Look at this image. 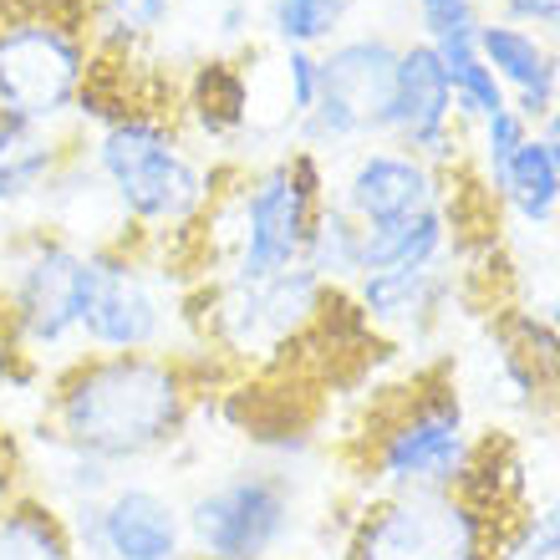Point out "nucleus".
<instances>
[{
	"label": "nucleus",
	"instance_id": "obj_32",
	"mask_svg": "<svg viewBox=\"0 0 560 560\" xmlns=\"http://www.w3.org/2000/svg\"><path fill=\"white\" fill-rule=\"evenodd\" d=\"M255 31V0H220V11H214V36L224 46L245 42Z\"/></svg>",
	"mask_w": 560,
	"mask_h": 560
},
{
	"label": "nucleus",
	"instance_id": "obj_31",
	"mask_svg": "<svg viewBox=\"0 0 560 560\" xmlns=\"http://www.w3.org/2000/svg\"><path fill=\"white\" fill-rule=\"evenodd\" d=\"M21 489H26V448H21L11 433H0V510H5Z\"/></svg>",
	"mask_w": 560,
	"mask_h": 560
},
{
	"label": "nucleus",
	"instance_id": "obj_36",
	"mask_svg": "<svg viewBox=\"0 0 560 560\" xmlns=\"http://www.w3.org/2000/svg\"><path fill=\"white\" fill-rule=\"evenodd\" d=\"M540 322H546V331L556 337V347H560V301H556V306H546V316H540Z\"/></svg>",
	"mask_w": 560,
	"mask_h": 560
},
{
	"label": "nucleus",
	"instance_id": "obj_2",
	"mask_svg": "<svg viewBox=\"0 0 560 560\" xmlns=\"http://www.w3.org/2000/svg\"><path fill=\"white\" fill-rule=\"evenodd\" d=\"M82 159L107 184L122 235L148 250H174L199 235L220 199V168L199 153L184 122L159 107H122L92 128Z\"/></svg>",
	"mask_w": 560,
	"mask_h": 560
},
{
	"label": "nucleus",
	"instance_id": "obj_14",
	"mask_svg": "<svg viewBox=\"0 0 560 560\" xmlns=\"http://www.w3.org/2000/svg\"><path fill=\"white\" fill-rule=\"evenodd\" d=\"M448 184H454V174L428 168L418 153L383 138V143H368L347 153L331 199L368 230V224H387V220H402V214H418V209L448 205L454 199Z\"/></svg>",
	"mask_w": 560,
	"mask_h": 560
},
{
	"label": "nucleus",
	"instance_id": "obj_26",
	"mask_svg": "<svg viewBox=\"0 0 560 560\" xmlns=\"http://www.w3.org/2000/svg\"><path fill=\"white\" fill-rule=\"evenodd\" d=\"M443 61V72H448V88H454V113L458 122L469 128V122H485L494 113L510 107V92L500 88V77L489 72V61L479 57V36H464V42H443L433 46Z\"/></svg>",
	"mask_w": 560,
	"mask_h": 560
},
{
	"label": "nucleus",
	"instance_id": "obj_16",
	"mask_svg": "<svg viewBox=\"0 0 560 560\" xmlns=\"http://www.w3.org/2000/svg\"><path fill=\"white\" fill-rule=\"evenodd\" d=\"M479 57L489 61V72L500 77V88L510 92V107L520 118L540 128L560 107L556 92V46L530 26H510V21H485L479 26Z\"/></svg>",
	"mask_w": 560,
	"mask_h": 560
},
{
	"label": "nucleus",
	"instance_id": "obj_3",
	"mask_svg": "<svg viewBox=\"0 0 560 560\" xmlns=\"http://www.w3.org/2000/svg\"><path fill=\"white\" fill-rule=\"evenodd\" d=\"M322 205L326 168L322 153L311 148H291L260 168L235 174V184L220 189L214 209L194 235L209 250V280L255 285L280 270H295L306 260V240Z\"/></svg>",
	"mask_w": 560,
	"mask_h": 560
},
{
	"label": "nucleus",
	"instance_id": "obj_17",
	"mask_svg": "<svg viewBox=\"0 0 560 560\" xmlns=\"http://www.w3.org/2000/svg\"><path fill=\"white\" fill-rule=\"evenodd\" d=\"M72 153V128H31V122L0 118V220H15L21 209H42Z\"/></svg>",
	"mask_w": 560,
	"mask_h": 560
},
{
	"label": "nucleus",
	"instance_id": "obj_39",
	"mask_svg": "<svg viewBox=\"0 0 560 560\" xmlns=\"http://www.w3.org/2000/svg\"><path fill=\"white\" fill-rule=\"evenodd\" d=\"M556 224H560V214H556Z\"/></svg>",
	"mask_w": 560,
	"mask_h": 560
},
{
	"label": "nucleus",
	"instance_id": "obj_12",
	"mask_svg": "<svg viewBox=\"0 0 560 560\" xmlns=\"http://www.w3.org/2000/svg\"><path fill=\"white\" fill-rule=\"evenodd\" d=\"M77 560H194L184 500L148 479H118L103 500L72 504Z\"/></svg>",
	"mask_w": 560,
	"mask_h": 560
},
{
	"label": "nucleus",
	"instance_id": "obj_25",
	"mask_svg": "<svg viewBox=\"0 0 560 560\" xmlns=\"http://www.w3.org/2000/svg\"><path fill=\"white\" fill-rule=\"evenodd\" d=\"M494 205H504L520 224H556L560 214V178L550 168V153L540 138L515 153V163L504 168L500 189H494Z\"/></svg>",
	"mask_w": 560,
	"mask_h": 560
},
{
	"label": "nucleus",
	"instance_id": "obj_22",
	"mask_svg": "<svg viewBox=\"0 0 560 560\" xmlns=\"http://www.w3.org/2000/svg\"><path fill=\"white\" fill-rule=\"evenodd\" d=\"M184 0H88V31L97 57H133L178 21Z\"/></svg>",
	"mask_w": 560,
	"mask_h": 560
},
{
	"label": "nucleus",
	"instance_id": "obj_38",
	"mask_svg": "<svg viewBox=\"0 0 560 560\" xmlns=\"http://www.w3.org/2000/svg\"><path fill=\"white\" fill-rule=\"evenodd\" d=\"M57 5H88V0H57Z\"/></svg>",
	"mask_w": 560,
	"mask_h": 560
},
{
	"label": "nucleus",
	"instance_id": "obj_8",
	"mask_svg": "<svg viewBox=\"0 0 560 560\" xmlns=\"http://www.w3.org/2000/svg\"><path fill=\"white\" fill-rule=\"evenodd\" d=\"M326 306H331V285H322L306 266H295L255 285L209 280L189 301V326L199 331V347L220 357L224 368H276L322 326Z\"/></svg>",
	"mask_w": 560,
	"mask_h": 560
},
{
	"label": "nucleus",
	"instance_id": "obj_9",
	"mask_svg": "<svg viewBox=\"0 0 560 560\" xmlns=\"http://www.w3.org/2000/svg\"><path fill=\"white\" fill-rule=\"evenodd\" d=\"M504 520L454 494H372L347 525L341 560H494Z\"/></svg>",
	"mask_w": 560,
	"mask_h": 560
},
{
	"label": "nucleus",
	"instance_id": "obj_10",
	"mask_svg": "<svg viewBox=\"0 0 560 560\" xmlns=\"http://www.w3.org/2000/svg\"><path fill=\"white\" fill-rule=\"evenodd\" d=\"M301 520V489L276 464H245L184 500L194 560H280Z\"/></svg>",
	"mask_w": 560,
	"mask_h": 560
},
{
	"label": "nucleus",
	"instance_id": "obj_30",
	"mask_svg": "<svg viewBox=\"0 0 560 560\" xmlns=\"http://www.w3.org/2000/svg\"><path fill=\"white\" fill-rule=\"evenodd\" d=\"M316 88H322V61L316 51H285L280 57V92H285V118L301 122L316 107Z\"/></svg>",
	"mask_w": 560,
	"mask_h": 560
},
{
	"label": "nucleus",
	"instance_id": "obj_6",
	"mask_svg": "<svg viewBox=\"0 0 560 560\" xmlns=\"http://www.w3.org/2000/svg\"><path fill=\"white\" fill-rule=\"evenodd\" d=\"M178 326H189V295L168 255L138 240L88 245L82 352H178Z\"/></svg>",
	"mask_w": 560,
	"mask_h": 560
},
{
	"label": "nucleus",
	"instance_id": "obj_34",
	"mask_svg": "<svg viewBox=\"0 0 560 560\" xmlns=\"http://www.w3.org/2000/svg\"><path fill=\"white\" fill-rule=\"evenodd\" d=\"M535 138L546 143V153H550V168H556V178H560V107H556V113H550L546 122H540V128H535Z\"/></svg>",
	"mask_w": 560,
	"mask_h": 560
},
{
	"label": "nucleus",
	"instance_id": "obj_7",
	"mask_svg": "<svg viewBox=\"0 0 560 560\" xmlns=\"http://www.w3.org/2000/svg\"><path fill=\"white\" fill-rule=\"evenodd\" d=\"M82 295H88V245L26 224L0 255V326L26 362H72L82 347Z\"/></svg>",
	"mask_w": 560,
	"mask_h": 560
},
{
	"label": "nucleus",
	"instance_id": "obj_13",
	"mask_svg": "<svg viewBox=\"0 0 560 560\" xmlns=\"http://www.w3.org/2000/svg\"><path fill=\"white\" fill-rule=\"evenodd\" d=\"M387 143L408 148L428 168L454 174L469 143H464V122L454 113V88L443 72L439 51L413 36L398 51V82H393V107H387Z\"/></svg>",
	"mask_w": 560,
	"mask_h": 560
},
{
	"label": "nucleus",
	"instance_id": "obj_20",
	"mask_svg": "<svg viewBox=\"0 0 560 560\" xmlns=\"http://www.w3.org/2000/svg\"><path fill=\"white\" fill-rule=\"evenodd\" d=\"M0 560H77L67 510L42 500L36 489H21L0 510Z\"/></svg>",
	"mask_w": 560,
	"mask_h": 560
},
{
	"label": "nucleus",
	"instance_id": "obj_29",
	"mask_svg": "<svg viewBox=\"0 0 560 560\" xmlns=\"http://www.w3.org/2000/svg\"><path fill=\"white\" fill-rule=\"evenodd\" d=\"M413 15H418V36L428 46L464 42V36H479V26H485L474 0H413Z\"/></svg>",
	"mask_w": 560,
	"mask_h": 560
},
{
	"label": "nucleus",
	"instance_id": "obj_1",
	"mask_svg": "<svg viewBox=\"0 0 560 560\" xmlns=\"http://www.w3.org/2000/svg\"><path fill=\"white\" fill-rule=\"evenodd\" d=\"M205 398V377L189 352H113L72 357L46 387V433L113 474L143 469L174 443Z\"/></svg>",
	"mask_w": 560,
	"mask_h": 560
},
{
	"label": "nucleus",
	"instance_id": "obj_35",
	"mask_svg": "<svg viewBox=\"0 0 560 560\" xmlns=\"http://www.w3.org/2000/svg\"><path fill=\"white\" fill-rule=\"evenodd\" d=\"M540 36H546V42L560 51V0H550V11H546V26H540Z\"/></svg>",
	"mask_w": 560,
	"mask_h": 560
},
{
	"label": "nucleus",
	"instance_id": "obj_21",
	"mask_svg": "<svg viewBox=\"0 0 560 560\" xmlns=\"http://www.w3.org/2000/svg\"><path fill=\"white\" fill-rule=\"evenodd\" d=\"M36 448H42V458L26 454V474L42 469V485H26V489H36V494L51 500L57 510L103 500L107 489L122 479V474H113L107 464H97V458H88V454H77V448H67V443H57L46 428H36Z\"/></svg>",
	"mask_w": 560,
	"mask_h": 560
},
{
	"label": "nucleus",
	"instance_id": "obj_27",
	"mask_svg": "<svg viewBox=\"0 0 560 560\" xmlns=\"http://www.w3.org/2000/svg\"><path fill=\"white\" fill-rule=\"evenodd\" d=\"M494 560H560V489L520 504L500 525Z\"/></svg>",
	"mask_w": 560,
	"mask_h": 560
},
{
	"label": "nucleus",
	"instance_id": "obj_28",
	"mask_svg": "<svg viewBox=\"0 0 560 560\" xmlns=\"http://www.w3.org/2000/svg\"><path fill=\"white\" fill-rule=\"evenodd\" d=\"M479 128V138H474V159H479V178H485V189L494 194L500 189L504 168L515 163V153L535 138V128L525 118H520L515 107H504V113H494V118L474 122Z\"/></svg>",
	"mask_w": 560,
	"mask_h": 560
},
{
	"label": "nucleus",
	"instance_id": "obj_19",
	"mask_svg": "<svg viewBox=\"0 0 560 560\" xmlns=\"http://www.w3.org/2000/svg\"><path fill=\"white\" fill-rule=\"evenodd\" d=\"M184 107H194L189 118H194V133L199 138H209V143H230V138L250 122V82H245V67L230 61V57L199 61Z\"/></svg>",
	"mask_w": 560,
	"mask_h": 560
},
{
	"label": "nucleus",
	"instance_id": "obj_11",
	"mask_svg": "<svg viewBox=\"0 0 560 560\" xmlns=\"http://www.w3.org/2000/svg\"><path fill=\"white\" fill-rule=\"evenodd\" d=\"M402 42L387 31H357L316 51L322 61V88L316 107L295 122V138L311 153H352V148L383 143L393 82H398Z\"/></svg>",
	"mask_w": 560,
	"mask_h": 560
},
{
	"label": "nucleus",
	"instance_id": "obj_5",
	"mask_svg": "<svg viewBox=\"0 0 560 560\" xmlns=\"http://www.w3.org/2000/svg\"><path fill=\"white\" fill-rule=\"evenodd\" d=\"M92 77L97 46L88 31V5L0 0V118L72 128Z\"/></svg>",
	"mask_w": 560,
	"mask_h": 560
},
{
	"label": "nucleus",
	"instance_id": "obj_18",
	"mask_svg": "<svg viewBox=\"0 0 560 560\" xmlns=\"http://www.w3.org/2000/svg\"><path fill=\"white\" fill-rule=\"evenodd\" d=\"M458 235H464V220H458L454 199L433 209H418V214H402V220L368 224L362 230V276H372V270L454 266Z\"/></svg>",
	"mask_w": 560,
	"mask_h": 560
},
{
	"label": "nucleus",
	"instance_id": "obj_4",
	"mask_svg": "<svg viewBox=\"0 0 560 560\" xmlns=\"http://www.w3.org/2000/svg\"><path fill=\"white\" fill-rule=\"evenodd\" d=\"M485 439L448 377L402 387L362 439V479L372 494H454L474 479Z\"/></svg>",
	"mask_w": 560,
	"mask_h": 560
},
{
	"label": "nucleus",
	"instance_id": "obj_37",
	"mask_svg": "<svg viewBox=\"0 0 560 560\" xmlns=\"http://www.w3.org/2000/svg\"><path fill=\"white\" fill-rule=\"evenodd\" d=\"M556 92H560V51H556Z\"/></svg>",
	"mask_w": 560,
	"mask_h": 560
},
{
	"label": "nucleus",
	"instance_id": "obj_24",
	"mask_svg": "<svg viewBox=\"0 0 560 560\" xmlns=\"http://www.w3.org/2000/svg\"><path fill=\"white\" fill-rule=\"evenodd\" d=\"M301 266L322 280V285H331V291H347V285L362 276V224H357L331 194H326V205L316 209V224H311L306 260H301Z\"/></svg>",
	"mask_w": 560,
	"mask_h": 560
},
{
	"label": "nucleus",
	"instance_id": "obj_33",
	"mask_svg": "<svg viewBox=\"0 0 560 560\" xmlns=\"http://www.w3.org/2000/svg\"><path fill=\"white\" fill-rule=\"evenodd\" d=\"M546 11H550V0H500V21H510V26L540 31L546 26Z\"/></svg>",
	"mask_w": 560,
	"mask_h": 560
},
{
	"label": "nucleus",
	"instance_id": "obj_23",
	"mask_svg": "<svg viewBox=\"0 0 560 560\" xmlns=\"http://www.w3.org/2000/svg\"><path fill=\"white\" fill-rule=\"evenodd\" d=\"M357 5L362 0H266L260 21L280 51H326L337 36H347Z\"/></svg>",
	"mask_w": 560,
	"mask_h": 560
},
{
	"label": "nucleus",
	"instance_id": "obj_15",
	"mask_svg": "<svg viewBox=\"0 0 560 560\" xmlns=\"http://www.w3.org/2000/svg\"><path fill=\"white\" fill-rule=\"evenodd\" d=\"M347 301L372 337L423 341L433 337L458 301V266L423 270H372L347 285Z\"/></svg>",
	"mask_w": 560,
	"mask_h": 560
}]
</instances>
